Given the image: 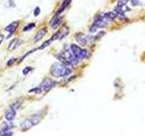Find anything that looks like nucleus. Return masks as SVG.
Returning a JSON list of instances; mask_svg holds the SVG:
<instances>
[{
    "instance_id": "1",
    "label": "nucleus",
    "mask_w": 145,
    "mask_h": 136,
    "mask_svg": "<svg viewBox=\"0 0 145 136\" xmlns=\"http://www.w3.org/2000/svg\"><path fill=\"white\" fill-rule=\"evenodd\" d=\"M51 73L55 77H65L72 73V69L63 63H55L52 65Z\"/></svg>"
},
{
    "instance_id": "2",
    "label": "nucleus",
    "mask_w": 145,
    "mask_h": 136,
    "mask_svg": "<svg viewBox=\"0 0 145 136\" xmlns=\"http://www.w3.org/2000/svg\"><path fill=\"white\" fill-rule=\"evenodd\" d=\"M70 47H71L72 52L74 53V54L77 57L79 60H84V59H85L88 56V52L85 49H83L82 47L78 46L76 44H71Z\"/></svg>"
},
{
    "instance_id": "3",
    "label": "nucleus",
    "mask_w": 145,
    "mask_h": 136,
    "mask_svg": "<svg viewBox=\"0 0 145 136\" xmlns=\"http://www.w3.org/2000/svg\"><path fill=\"white\" fill-rule=\"evenodd\" d=\"M94 25L97 26L98 28H105L108 26V21L107 19L104 17V16H97L95 18Z\"/></svg>"
},
{
    "instance_id": "4",
    "label": "nucleus",
    "mask_w": 145,
    "mask_h": 136,
    "mask_svg": "<svg viewBox=\"0 0 145 136\" xmlns=\"http://www.w3.org/2000/svg\"><path fill=\"white\" fill-rule=\"evenodd\" d=\"M55 84H56V83L55 81H53L51 79H45L43 81V83L40 84V87L42 89L43 91H45V92H47L49 90H51L53 87H55Z\"/></svg>"
},
{
    "instance_id": "5",
    "label": "nucleus",
    "mask_w": 145,
    "mask_h": 136,
    "mask_svg": "<svg viewBox=\"0 0 145 136\" xmlns=\"http://www.w3.org/2000/svg\"><path fill=\"white\" fill-rule=\"evenodd\" d=\"M33 126H34V124L31 121V119H26L20 123V128H21L22 132H26V131L30 130Z\"/></svg>"
},
{
    "instance_id": "6",
    "label": "nucleus",
    "mask_w": 145,
    "mask_h": 136,
    "mask_svg": "<svg viewBox=\"0 0 145 136\" xmlns=\"http://www.w3.org/2000/svg\"><path fill=\"white\" fill-rule=\"evenodd\" d=\"M16 115V110L15 109V108H13V107H11V106H10V107L7 110V112H6L5 118H6V120H7V121L12 122V121L15 119Z\"/></svg>"
},
{
    "instance_id": "7",
    "label": "nucleus",
    "mask_w": 145,
    "mask_h": 136,
    "mask_svg": "<svg viewBox=\"0 0 145 136\" xmlns=\"http://www.w3.org/2000/svg\"><path fill=\"white\" fill-rule=\"evenodd\" d=\"M18 25H19V22H18V21H15V22H12L11 24H9L7 26H6L5 30L9 33L8 37L11 36V35H13L14 33L16 32V30L17 29V27H18Z\"/></svg>"
},
{
    "instance_id": "8",
    "label": "nucleus",
    "mask_w": 145,
    "mask_h": 136,
    "mask_svg": "<svg viewBox=\"0 0 145 136\" xmlns=\"http://www.w3.org/2000/svg\"><path fill=\"white\" fill-rule=\"evenodd\" d=\"M46 34H47V29L46 28H43L41 29V30H39V31L36 33V35H35L33 41L35 42V43H37V42L40 41L42 38H44V36H45Z\"/></svg>"
},
{
    "instance_id": "9",
    "label": "nucleus",
    "mask_w": 145,
    "mask_h": 136,
    "mask_svg": "<svg viewBox=\"0 0 145 136\" xmlns=\"http://www.w3.org/2000/svg\"><path fill=\"white\" fill-rule=\"evenodd\" d=\"M20 44H21V40H19L18 38H14L13 40L10 42L9 45H8V47H7V50L8 51L14 50V49H16V47H18Z\"/></svg>"
},
{
    "instance_id": "10",
    "label": "nucleus",
    "mask_w": 145,
    "mask_h": 136,
    "mask_svg": "<svg viewBox=\"0 0 145 136\" xmlns=\"http://www.w3.org/2000/svg\"><path fill=\"white\" fill-rule=\"evenodd\" d=\"M76 41L79 43V44L84 46L87 44V37L84 34H78V35H76Z\"/></svg>"
},
{
    "instance_id": "11",
    "label": "nucleus",
    "mask_w": 145,
    "mask_h": 136,
    "mask_svg": "<svg viewBox=\"0 0 145 136\" xmlns=\"http://www.w3.org/2000/svg\"><path fill=\"white\" fill-rule=\"evenodd\" d=\"M62 17H59V16H55V18L53 19V20H52V22H51V24H50V25H51V26L52 27H53V28H56V27H57L58 25H60V24H61V22H62Z\"/></svg>"
},
{
    "instance_id": "12",
    "label": "nucleus",
    "mask_w": 145,
    "mask_h": 136,
    "mask_svg": "<svg viewBox=\"0 0 145 136\" xmlns=\"http://www.w3.org/2000/svg\"><path fill=\"white\" fill-rule=\"evenodd\" d=\"M14 127L13 124H11L9 121H7L6 123H4L3 124H2V126H1V130L0 131H10L12 128Z\"/></svg>"
},
{
    "instance_id": "13",
    "label": "nucleus",
    "mask_w": 145,
    "mask_h": 136,
    "mask_svg": "<svg viewBox=\"0 0 145 136\" xmlns=\"http://www.w3.org/2000/svg\"><path fill=\"white\" fill-rule=\"evenodd\" d=\"M103 16L107 20H112V21L117 17V15L115 14V12H107L105 14H103Z\"/></svg>"
},
{
    "instance_id": "14",
    "label": "nucleus",
    "mask_w": 145,
    "mask_h": 136,
    "mask_svg": "<svg viewBox=\"0 0 145 136\" xmlns=\"http://www.w3.org/2000/svg\"><path fill=\"white\" fill-rule=\"evenodd\" d=\"M71 1H72V0H65V1L63 2V4H62L61 7L59 8V10H58L57 16L59 15V14H60V13L63 12V11H64V10H65V8H66V7H67V6L69 5V4H70V2H71Z\"/></svg>"
},
{
    "instance_id": "15",
    "label": "nucleus",
    "mask_w": 145,
    "mask_h": 136,
    "mask_svg": "<svg viewBox=\"0 0 145 136\" xmlns=\"http://www.w3.org/2000/svg\"><path fill=\"white\" fill-rule=\"evenodd\" d=\"M31 119V121L33 122V124H34V125H36V124H38L39 123H40V121H41V116L40 115H38V114H36V115H33L32 117L30 118Z\"/></svg>"
},
{
    "instance_id": "16",
    "label": "nucleus",
    "mask_w": 145,
    "mask_h": 136,
    "mask_svg": "<svg viewBox=\"0 0 145 136\" xmlns=\"http://www.w3.org/2000/svg\"><path fill=\"white\" fill-rule=\"evenodd\" d=\"M53 41H54V40H53L52 37H51V39H49V40H47V41H45V43H43L42 45H41V46H39V47L37 48V50H42V49H44V48L47 47L48 45H50V44H52V42Z\"/></svg>"
},
{
    "instance_id": "17",
    "label": "nucleus",
    "mask_w": 145,
    "mask_h": 136,
    "mask_svg": "<svg viewBox=\"0 0 145 136\" xmlns=\"http://www.w3.org/2000/svg\"><path fill=\"white\" fill-rule=\"evenodd\" d=\"M35 26H36V24H35V23H30V24H28V25H26V26L24 27V29H23V32L30 31V30L34 28Z\"/></svg>"
},
{
    "instance_id": "18",
    "label": "nucleus",
    "mask_w": 145,
    "mask_h": 136,
    "mask_svg": "<svg viewBox=\"0 0 145 136\" xmlns=\"http://www.w3.org/2000/svg\"><path fill=\"white\" fill-rule=\"evenodd\" d=\"M31 71H33V67H31V66H26V67H25L24 69H23V71H22V73H23V74L24 75H26V74H28Z\"/></svg>"
},
{
    "instance_id": "19",
    "label": "nucleus",
    "mask_w": 145,
    "mask_h": 136,
    "mask_svg": "<svg viewBox=\"0 0 145 136\" xmlns=\"http://www.w3.org/2000/svg\"><path fill=\"white\" fill-rule=\"evenodd\" d=\"M42 89H41V87L39 86V87H36V88H33L31 89V90H29L28 92L29 93H35V94H41L42 93Z\"/></svg>"
},
{
    "instance_id": "20",
    "label": "nucleus",
    "mask_w": 145,
    "mask_h": 136,
    "mask_svg": "<svg viewBox=\"0 0 145 136\" xmlns=\"http://www.w3.org/2000/svg\"><path fill=\"white\" fill-rule=\"evenodd\" d=\"M13 135V133L11 131H0V136H11Z\"/></svg>"
},
{
    "instance_id": "21",
    "label": "nucleus",
    "mask_w": 145,
    "mask_h": 136,
    "mask_svg": "<svg viewBox=\"0 0 145 136\" xmlns=\"http://www.w3.org/2000/svg\"><path fill=\"white\" fill-rule=\"evenodd\" d=\"M40 13H41V9H40V7L39 6H36L35 10H34V16H38L40 15Z\"/></svg>"
},
{
    "instance_id": "22",
    "label": "nucleus",
    "mask_w": 145,
    "mask_h": 136,
    "mask_svg": "<svg viewBox=\"0 0 145 136\" xmlns=\"http://www.w3.org/2000/svg\"><path fill=\"white\" fill-rule=\"evenodd\" d=\"M20 105H21V104H20V102L19 101H16L15 103H14L13 105H11V107H13V108H15L16 110H17L18 108L20 107Z\"/></svg>"
},
{
    "instance_id": "23",
    "label": "nucleus",
    "mask_w": 145,
    "mask_h": 136,
    "mask_svg": "<svg viewBox=\"0 0 145 136\" xmlns=\"http://www.w3.org/2000/svg\"><path fill=\"white\" fill-rule=\"evenodd\" d=\"M16 58H11L9 61H7V66H11V65H13V63H16Z\"/></svg>"
},
{
    "instance_id": "24",
    "label": "nucleus",
    "mask_w": 145,
    "mask_h": 136,
    "mask_svg": "<svg viewBox=\"0 0 145 136\" xmlns=\"http://www.w3.org/2000/svg\"><path fill=\"white\" fill-rule=\"evenodd\" d=\"M131 4H132V6H137L141 5V1H139V0H131Z\"/></svg>"
},
{
    "instance_id": "25",
    "label": "nucleus",
    "mask_w": 145,
    "mask_h": 136,
    "mask_svg": "<svg viewBox=\"0 0 145 136\" xmlns=\"http://www.w3.org/2000/svg\"><path fill=\"white\" fill-rule=\"evenodd\" d=\"M127 1H128V0H120L119 2H118V4H117V6H120V7H122V6H123L124 5H126Z\"/></svg>"
},
{
    "instance_id": "26",
    "label": "nucleus",
    "mask_w": 145,
    "mask_h": 136,
    "mask_svg": "<svg viewBox=\"0 0 145 136\" xmlns=\"http://www.w3.org/2000/svg\"><path fill=\"white\" fill-rule=\"evenodd\" d=\"M7 4H8V6H11V7H15V6H16V3L14 2V0H8V1H7Z\"/></svg>"
},
{
    "instance_id": "27",
    "label": "nucleus",
    "mask_w": 145,
    "mask_h": 136,
    "mask_svg": "<svg viewBox=\"0 0 145 136\" xmlns=\"http://www.w3.org/2000/svg\"><path fill=\"white\" fill-rule=\"evenodd\" d=\"M97 28H98V27H97V26H95V25H93V26H92V27L90 28V31L92 32V33H94V32H96Z\"/></svg>"
},
{
    "instance_id": "28",
    "label": "nucleus",
    "mask_w": 145,
    "mask_h": 136,
    "mask_svg": "<svg viewBox=\"0 0 145 136\" xmlns=\"http://www.w3.org/2000/svg\"><path fill=\"white\" fill-rule=\"evenodd\" d=\"M4 35H0V45H1V44L3 43V41H4Z\"/></svg>"
}]
</instances>
